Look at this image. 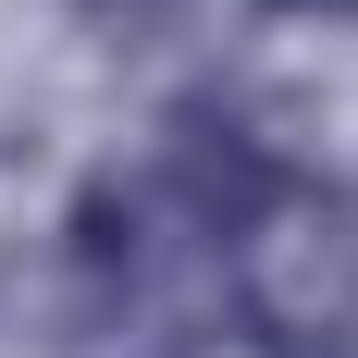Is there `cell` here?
<instances>
[{
	"instance_id": "obj_1",
	"label": "cell",
	"mask_w": 358,
	"mask_h": 358,
	"mask_svg": "<svg viewBox=\"0 0 358 358\" xmlns=\"http://www.w3.org/2000/svg\"><path fill=\"white\" fill-rule=\"evenodd\" d=\"M210 259H222V296H235V322L259 346H285V358L358 346V198H334L322 173H285L272 161L222 210Z\"/></svg>"
},
{
	"instance_id": "obj_2",
	"label": "cell",
	"mask_w": 358,
	"mask_h": 358,
	"mask_svg": "<svg viewBox=\"0 0 358 358\" xmlns=\"http://www.w3.org/2000/svg\"><path fill=\"white\" fill-rule=\"evenodd\" d=\"M272 13H296V25H358V0H272Z\"/></svg>"
}]
</instances>
